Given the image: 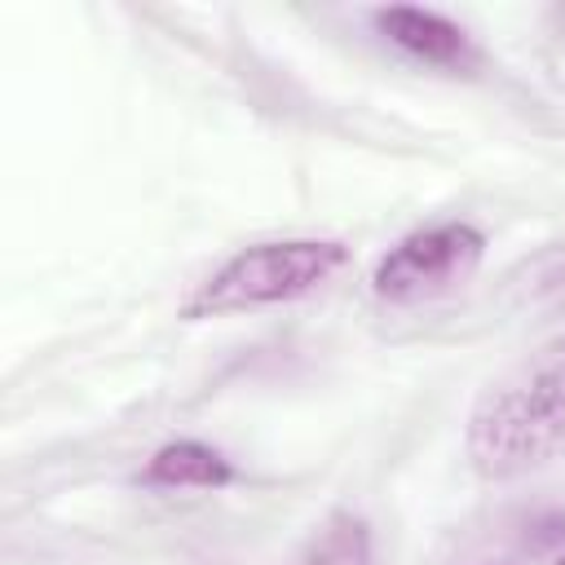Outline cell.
Here are the masks:
<instances>
[{"label":"cell","instance_id":"obj_1","mask_svg":"<svg viewBox=\"0 0 565 565\" xmlns=\"http://www.w3.org/2000/svg\"><path fill=\"white\" fill-rule=\"evenodd\" d=\"M468 459L503 481L565 455V335L508 366L468 415Z\"/></svg>","mask_w":565,"mask_h":565},{"label":"cell","instance_id":"obj_2","mask_svg":"<svg viewBox=\"0 0 565 565\" xmlns=\"http://www.w3.org/2000/svg\"><path fill=\"white\" fill-rule=\"evenodd\" d=\"M344 260H349V247L331 238L252 243L194 287V296L181 305V318L194 322V318H221V313L300 300L322 282H331L344 269Z\"/></svg>","mask_w":565,"mask_h":565},{"label":"cell","instance_id":"obj_3","mask_svg":"<svg viewBox=\"0 0 565 565\" xmlns=\"http://www.w3.org/2000/svg\"><path fill=\"white\" fill-rule=\"evenodd\" d=\"M481 252H486L481 230H472L463 221L428 225V230L406 234L397 247H388V256L371 274V287L388 305L433 300V296L468 282L472 269L481 265Z\"/></svg>","mask_w":565,"mask_h":565},{"label":"cell","instance_id":"obj_4","mask_svg":"<svg viewBox=\"0 0 565 565\" xmlns=\"http://www.w3.org/2000/svg\"><path fill=\"white\" fill-rule=\"evenodd\" d=\"M375 22L393 44H402L406 53H415L433 66H468L472 62V40L463 35V26H455L441 13L393 4V9H380Z\"/></svg>","mask_w":565,"mask_h":565},{"label":"cell","instance_id":"obj_5","mask_svg":"<svg viewBox=\"0 0 565 565\" xmlns=\"http://www.w3.org/2000/svg\"><path fill=\"white\" fill-rule=\"evenodd\" d=\"M146 486H168V490H181V486H199V490H221L234 481V468L221 450L203 446V441H172L163 450H154V459L146 463L141 472Z\"/></svg>","mask_w":565,"mask_h":565},{"label":"cell","instance_id":"obj_6","mask_svg":"<svg viewBox=\"0 0 565 565\" xmlns=\"http://www.w3.org/2000/svg\"><path fill=\"white\" fill-rule=\"evenodd\" d=\"M296 565H371V534L366 521L353 512H335L322 521V530L305 543Z\"/></svg>","mask_w":565,"mask_h":565},{"label":"cell","instance_id":"obj_7","mask_svg":"<svg viewBox=\"0 0 565 565\" xmlns=\"http://www.w3.org/2000/svg\"><path fill=\"white\" fill-rule=\"evenodd\" d=\"M556 565H565V556H561V561H556Z\"/></svg>","mask_w":565,"mask_h":565}]
</instances>
